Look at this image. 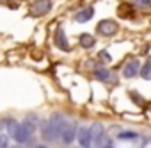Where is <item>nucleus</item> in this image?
Instances as JSON below:
<instances>
[{"instance_id": "obj_1", "label": "nucleus", "mask_w": 151, "mask_h": 148, "mask_svg": "<svg viewBox=\"0 0 151 148\" xmlns=\"http://www.w3.org/2000/svg\"><path fill=\"white\" fill-rule=\"evenodd\" d=\"M9 132H11L13 139H14L16 143H20V144H23V143H27V141L30 139V134L27 132V128H25L22 123H11V125H9Z\"/></svg>"}, {"instance_id": "obj_2", "label": "nucleus", "mask_w": 151, "mask_h": 148, "mask_svg": "<svg viewBox=\"0 0 151 148\" xmlns=\"http://www.w3.org/2000/svg\"><path fill=\"white\" fill-rule=\"evenodd\" d=\"M50 9H52V2H50V0H36V2L30 6V9H29V15L39 18V16H45Z\"/></svg>"}, {"instance_id": "obj_3", "label": "nucleus", "mask_w": 151, "mask_h": 148, "mask_svg": "<svg viewBox=\"0 0 151 148\" xmlns=\"http://www.w3.org/2000/svg\"><path fill=\"white\" fill-rule=\"evenodd\" d=\"M77 139L82 148H91L93 146V137H91V128L87 127H78L77 128Z\"/></svg>"}, {"instance_id": "obj_4", "label": "nucleus", "mask_w": 151, "mask_h": 148, "mask_svg": "<svg viewBox=\"0 0 151 148\" xmlns=\"http://www.w3.org/2000/svg\"><path fill=\"white\" fill-rule=\"evenodd\" d=\"M96 30L101 34V36H114L117 32V23L112 22V20H101L96 27Z\"/></svg>"}, {"instance_id": "obj_5", "label": "nucleus", "mask_w": 151, "mask_h": 148, "mask_svg": "<svg viewBox=\"0 0 151 148\" xmlns=\"http://www.w3.org/2000/svg\"><path fill=\"white\" fill-rule=\"evenodd\" d=\"M91 137H93V143H94L98 148L103 144V141H105V128H103L101 123H94V125L91 127Z\"/></svg>"}, {"instance_id": "obj_6", "label": "nucleus", "mask_w": 151, "mask_h": 148, "mask_svg": "<svg viewBox=\"0 0 151 148\" xmlns=\"http://www.w3.org/2000/svg\"><path fill=\"white\" fill-rule=\"evenodd\" d=\"M48 123L52 125V128H53V132L57 134V137L62 134V130H64V127H66V121H64V116L62 114H59V112H55V114H52V118L48 120Z\"/></svg>"}, {"instance_id": "obj_7", "label": "nucleus", "mask_w": 151, "mask_h": 148, "mask_svg": "<svg viewBox=\"0 0 151 148\" xmlns=\"http://www.w3.org/2000/svg\"><path fill=\"white\" fill-rule=\"evenodd\" d=\"M77 128H78L77 125L66 123V127H64V130H62V134H60V139H62L64 144H71L73 139H77Z\"/></svg>"}, {"instance_id": "obj_8", "label": "nucleus", "mask_w": 151, "mask_h": 148, "mask_svg": "<svg viewBox=\"0 0 151 148\" xmlns=\"http://www.w3.org/2000/svg\"><path fill=\"white\" fill-rule=\"evenodd\" d=\"M139 70H140L139 59H132L130 62L124 64V68H123V75H124L126 79H132V77H135L137 73H139Z\"/></svg>"}, {"instance_id": "obj_9", "label": "nucleus", "mask_w": 151, "mask_h": 148, "mask_svg": "<svg viewBox=\"0 0 151 148\" xmlns=\"http://www.w3.org/2000/svg\"><path fill=\"white\" fill-rule=\"evenodd\" d=\"M93 16H94V9H93V7H86V9H80L77 15H75V20H77L78 23H86V22H89Z\"/></svg>"}, {"instance_id": "obj_10", "label": "nucleus", "mask_w": 151, "mask_h": 148, "mask_svg": "<svg viewBox=\"0 0 151 148\" xmlns=\"http://www.w3.org/2000/svg\"><path fill=\"white\" fill-rule=\"evenodd\" d=\"M55 45H57L60 50H69V45H68V39H66V36H64V29H62V27H59V29L55 30Z\"/></svg>"}, {"instance_id": "obj_11", "label": "nucleus", "mask_w": 151, "mask_h": 148, "mask_svg": "<svg viewBox=\"0 0 151 148\" xmlns=\"http://www.w3.org/2000/svg\"><path fill=\"white\" fill-rule=\"evenodd\" d=\"M41 136H43V139H46V141H55V139H57V134L53 132V128H52V125H50L48 121L41 125Z\"/></svg>"}, {"instance_id": "obj_12", "label": "nucleus", "mask_w": 151, "mask_h": 148, "mask_svg": "<svg viewBox=\"0 0 151 148\" xmlns=\"http://www.w3.org/2000/svg\"><path fill=\"white\" fill-rule=\"evenodd\" d=\"M80 45H82L84 48H93V46L96 45V39H94L91 34H82V36H80Z\"/></svg>"}, {"instance_id": "obj_13", "label": "nucleus", "mask_w": 151, "mask_h": 148, "mask_svg": "<svg viewBox=\"0 0 151 148\" xmlns=\"http://www.w3.org/2000/svg\"><path fill=\"white\" fill-rule=\"evenodd\" d=\"M139 73H140V77H142V79L151 81V61H146V62H144V66H140Z\"/></svg>"}, {"instance_id": "obj_14", "label": "nucleus", "mask_w": 151, "mask_h": 148, "mask_svg": "<svg viewBox=\"0 0 151 148\" xmlns=\"http://www.w3.org/2000/svg\"><path fill=\"white\" fill-rule=\"evenodd\" d=\"M36 121H37V118H36V116H29V118H27V120L22 123V125L27 128V132H29L30 136H32V132L36 130Z\"/></svg>"}, {"instance_id": "obj_15", "label": "nucleus", "mask_w": 151, "mask_h": 148, "mask_svg": "<svg viewBox=\"0 0 151 148\" xmlns=\"http://www.w3.org/2000/svg\"><path fill=\"white\" fill-rule=\"evenodd\" d=\"M94 77H96L98 81H109V79H110V71H109L107 68H96Z\"/></svg>"}, {"instance_id": "obj_16", "label": "nucleus", "mask_w": 151, "mask_h": 148, "mask_svg": "<svg viewBox=\"0 0 151 148\" xmlns=\"http://www.w3.org/2000/svg\"><path fill=\"white\" fill-rule=\"evenodd\" d=\"M135 137H137V132H133V130H124V132H119V136H117V139H123V141H130Z\"/></svg>"}, {"instance_id": "obj_17", "label": "nucleus", "mask_w": 151, "mask_h": 148, "mask_svg": "<svg viewBox=\"0 0 151 148\" xmlns=\"http://www.w3.org/2000/svg\"><path fill=\"white\" fill-rule=\"evenodd\" d=\"M7 143H9L7 136L6 134H0V148H7Z\"/></svg>"}, {"instance_id": "obj_18", "label": "nucleus", "mask_w": 151, "mask_h": 148, "mask_svg": "<svg viewBox=\"0 0 151 148\" xmlns=\"http://www.w3.org/2000/svg\"><path fill=\"white\" fill-rule=\"evenodd\" d=\"M100 59H103V61H107V62H109L112 57L109 55V52H107V50H101V52H100Z\"/></svg>"}, {"instance_id": "obj_19", "label": "nucleus", "mask_w": 151, "mask_h": 148, "mask_svg": "<svg viewBox=\"0 0 151 148\" xmlns=\"http://www.w3.org/2000/svg\"><path fill=\"white\" fill-rule=\"evenodd\" d=\"M100 148H114V144H112V141H110V139H105V141H103V144H101Z\"/></svg>"}, {"instance_id": "obj_20", "label": "nucleus", "mask_w": 151, "mask_h": 148, "mask_svg": "<svg viewBox=\"0 0 151 148\" xmlns=\"http://www.w3.org/2000/svg\"><path fill=\"white\" fill-rule=\"evenodd\" d=\"M133 2H137L139 6H149V2H147V0H133Z\"/></svg>"}, {"instance_id": "obj_21", "label": "nucleus", "mask_w": 151, "mask_h": 148, "mask_svg": "<svg viewBox=\"0 0 151 148\" xmlns=\"http://www.w3.org/2000/svg\"><path fill=\"white\" fill-rule=\"evenodd\" d=\"M37 148H46V146H37Z\"/></svg>"}, {"instance_id": "obj_22", "label": "nucleus", "mask_w": 151, "mask_h": 148, "mask_svg": "<svg viewBox=\"0 0 151 148\" xmlns=\"http://www.w3.org/2000/svg\"><path fill=\"white\" fill-rule=\"evenodd\" d=\"M13 148H18V146H13Z\"/></svg>"}]
</instances>
